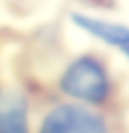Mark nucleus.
Returning <instances> with one entry per match:
<instances>
[{
  "instance_id": "obj_4",
  "label": "nucleus",
  "mask_w": 129,
  "mask_h": 133,
  "mask_svg": "<svg viewBox=\"0 0 129 133\" xmlns=\"http://www.w3.org/2000/svg\"><path fill=\"white\" fill-rule=\"evenodd\" d=\"M72 21L76 23L78 29L89 32L91 36L103 40L108 46L121 50L124 46L129 44V27L127 25H120V23H112L106 19H97V17L84 15V14H74Z\"/></svg>"
},
{
  "instance_id": "obj_2",
  "label": "nucleus",
  "mask_w": 129,
  "mask_h": 133,
  "mask_svg": "<svg viewBox=\"0 0 129 133\" xmlns=\"http://www.w3.org/2000/svg\"><path fill=\"white\" fill-rule=\"evenodd\" d=\"M40 129L44 133H103L104 120L82 105H57L47 112Z\"/></svg>"
},
{
  "instance_id": "obj_5",
  "label": "nucleus",
  "mask_w": 129,
  "mask_h": 133,
  "mask_svg": "<svg viewBox=\"0 0 129 133\" xmlns=\"http://www.w3.org/2000/svg\"><path fill=\"white\" fill-rule=\"evenodd\" d=\"M121 51H124V55H125V57L129 59V44H127V46H124V48H121Z\"/></svg>"
},
{
  "instance_id": "obj_1",
  "label": "nucleus",
  "mask_w": 129,
  "mask_h": 133,
  "mask_svg": "<svg viewBox=\"0 0 129 133\" xmlns=\"http://www.w3.org/2000/svg\"><path fill=\"white\" fill-rule=\"evenodd\" d=\"M59 86L65 95L89 105H103L110 97L112 89L104 65L93 55L74 59L63 72Z\"/></svg>"
},
{
  "instance_id": "obj_3",
  "label": "nucleus",
  "mask_w": 129,
  "mask_h": 133,
  "mask_svg": "<svg viewBox=\"0 0 129 133\" xmlns=\"http://www.w3.org/2000/svg\"><path fill=\"white\" fill-rule=\"evenodd\" d=\"M27 99L13 89H0V133H25L29 129Z\"/></svg>"
}]
</instances>
